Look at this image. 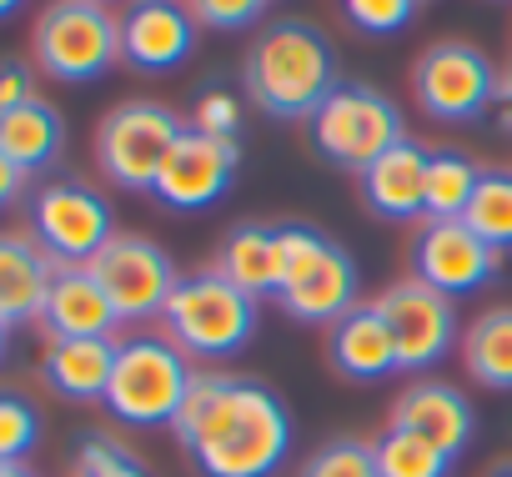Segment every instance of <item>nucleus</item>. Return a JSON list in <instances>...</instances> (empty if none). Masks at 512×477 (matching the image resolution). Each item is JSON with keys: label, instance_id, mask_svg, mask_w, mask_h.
I'll return each instance as SVG.
<instances>
[{"label": "nucleus", "instance_id": "obj_32", "mask_svg": "<svg viewBox=\"0 0 512 477\" xmlns=\"http://www.w3.org/2000/svg\"><path fill=\"white\" fill-rule=\"evenodd\" d=\"M342 16L362 36H397L412 26L417 0H342Z\"/></svg>", "mask_w": 512, "mask_h": 477}, {"label": "nucleus", "instance_id": "obj_1", "mask_svg": "<svg viewBox=\"0 0 512 477\" xmlns=\"http://www.w3.org/2000/svg\"><path fill=\"white\" fill-rule=\"evenodd\" d=\"M201 477H272L292 452V412L267 387L236 372H196L171 422Z\"/></svg>", "mask_w": 512, "mask_h": 477}, {"label": "nucleus", "instance_id": "obj_15", "mask_svg": "<svg viewBox=\"0 0 512 477\" xmlns=\"http://www.w3.org/2000/svg\"><path fill=\"white\" fill-rule=\"evenodd\" d=\"M392 422L417 432V437H427V442H437L452 457H462L472 432H477V412L462 397V387L437 382V377H417L412 387H402L397 402H392Z\"/></svg>", "mask_w": 512, "mask_h": 477}, {"label": "nucleus", "instance_id": "obj_27", "mask_svg": "<svg viewBox=\"0 0 512 477\" xmlns=\"http://www.w3.org/2000/svg\"><path fill=\"white\" fill-rule=\"evenodd\" d=\"M462 221L482 236L492 252H507L512 247V171H482Z\"/></svg>", "mask_w": 512, "mask_h": 477}, {"label": "nucleus", "instance_id": "obj_12", "mask_svg": "<svg viewBox=\"0 0 512 477\" xmlns=\"http://www.w3.org/2000/svg\"><path fill=\"white\" fill-rule=\"evenodd\" d=\"M497 257L502 252H492L467 221H422L417 236H412L407 267H412L417 282H427L432 292L457 302V297H467V292H477L497 277Z\"/></svg>", "mask_w": 512, "mask_h": 477}, {"label": "nucleus", "instance_id": "obj_25", "mask_svg": "<svg viewBox=\"0 0 512 477\" xmlns=\"http://www.w3.org/2000/svg\"><path fill=\"white\" fill-rule=\"evenodd\" d=\"M372 457H377V477H452V452H442L437 442L387 422V432L372 442Z\"/></svg>", "mask_w": 512, "mask_h": 477}, {"label": "nucleus", "instance_id": "obj_35", "mask_svg": "<svg viewBox=\"0 0 512 477\" xmlns=\"http://www.w3.org/2000/svg\"><path fill=\"white\" fill-rule=\"evenodd\" d=\"M31 96H36V66L16 61V56H0V111H11Z\"/></svg>", "mask_w": 512, "mask_h": 477}, {"label": "nucleus", "instance_id": "obj_41", "mask_svg": "<svg viewBox=\"0 0 512 477\" xmlns=\"http://www.w3.org/2000/svg\"><path fill=\"white\" fill-rule=\"evenodd\" d=\"M502 126H507V131H512V111H502Z\"/></svg>", "mask_w": 512, "mask_h": 477}, {"label": "nucleus", "instance_id": "obj_2", "mask_svg": "<svg viewBox=\"0 0 512 477\" xmlns=\"http://www.w3.org/2000/svg\"><path fill=\"white\" fill-rule=\"evenodd\" d=\"M241 86L256 111L277 121H312V111L342 86L337 51L312 21H272L246 46Z\"/></svg>", "mask_w": 512, "mask_h": 477}, {"label": "nucleus", "instance_id": "obj_28", "mask_svg": "<svg viewBox=\"0 0 512 477\" xmlns=\"http://www.w3.org/2000/svg\"><path fill=\"white\" fill-rule=\"evenodd\" d=\"M327 252H332V236H322L317 226H302V221L277 226V272H282L277 297H282L287 287H297V282H302Z\"/></svg>", "mask_w": 512, "mask_h": 477}, {"label": "nucleus", "instance_id": "obj_24", "mask_svg": "<svg viewBox=\"0 0 512 477\" xmlns=\"http://www.w3.org/2000/svg\"><path fill=\"white\" fill-rule=\"evenodd\" d=\"M462 367L487 392H512V307H492L462 327Z\"/></svg>", "mask_w": 512, "mask_h": 477}, {"label": "nucleus", "instance_id": "obj_29", "mask_svg": "<svg viewBox=\"0 0 512 477\" xmlns=\"http://www.w3.org/2000/svg\"><path fill=\"white\" fill-rule=\"evenodd\" d=\"M297 477H377V457H372V442L362 437H332L322 442Z\"/></svg>", "mask_w": 512, "mask_h": 477}, {"label": "nucleus", "instance_id": "obj_20", "mask_svg": "<svg viewBox=\"0 0 512 477\" xmlns=\"http://www.w3.org/2000/svg\"><path fill=\"white\" fill-rule=\"evenodd\" d=\"M56 262L21 231H0V322L26 327L41 322L46 292H51Z\"/></svg>", "mask_w": 512, "mask_h": 477}, {"label": "nucleus", "instance_id": "obj_4", "mask_svg": "<svg viewBox=\"0 0 512 477\" xmlns=\"http://www.w3.org/2000/svg\"><path fill=\"white\" fill-rule=\"evenodd\" d=\"M256 322H262V302L246 297L241 287H231L216 267L181 277L166 312H161V332L186 357H206V362L236 357L256 337Z\"/></svg>", "mask_w": 512, "mask_h": 477}, {"label": "nucleus", "instance_id": "obj_36", "mask_svg": "<svg viewBox=\"0 0 512 477\" xmlns=\"http://www.w3.org/2000/svg\"><path fill=\"white\" fill-rule=\"evenodd\" d=\"M21 191H26V171H21V166L6 156V151H0V211H6V206H11Z\"/></svg>", "mask_w": 512, "mask_h": 477}, {"label": "nucleus", "instance_id": "obj_14", "mask_svg": "<svg viewBox=\"0 0 512 477\" xmlns=\"http://www.w3.org/2000/svg\"><path fill=\"white\" fill-rule=\"evenodd\" d=\"M196 51V21L186 0H131L121 11V61L131 71L161 76L186 66Z\"/></svg>", "mask_w": 512, "mask_h": 477}, {"label": "nucleus", "instance_id": "obj_22", "mask_svg": "<svg viewBox=\"0 0 512 477\" xmlns=\"http://www.w3.org/2000/svg\"><path fill=\"white\" fill-rule=\"evenodd\" d=\"M216 272L241 287L246 297H277L282 287V272H277V226H262V221H246V226H231L226 242L216 252Z\"/></svg>", "mask_w": 512, "mask_h": 477}, {"label": "nucleus", "instance_id": "obj_3", "mask_svg": "<svg viewBox=\"0 0 512 477\" xmlns=\"http://www.w3.org/2000/svg\"><path fill=\"white\" fill-rule=\"evenodd\" d=\"M196 367L166 332L116 337V367L106 387V412L126 427H171Z\"/></svg>", "mask_w": 512, "mask_h": 477}, {"label": "nucleus", "instance_id": "obj_17", "mask_svg": "<svg viewBox=\"0 0 512 477\" xmlns=\"http://www.w3.org/2000/svg\"><path fill=\"white\" fill-rule=\"evenodd\" d=\"M427 146L402 136L362 171V196L382 221H427Z\"/></svg>", "mask_w": 512, "mask_h": 477}, {"label": "nucleus", "instance_id": "obj_23", "mask_svg": "<svg viewBox=\"0 0 512 477\" xmlns=\"http://www.w3.org/2000/svg\"><path fill=\"white\" fill-rule=\"evenodd\" d=\"M61 146H66V121H61V111L51 101L31 96V101H21L11 111H0V151H6L26 176L46 171L61 156Z\"/></svg>", "mask_w": 512, "mask_h": 477}, {"label": "nucleus", "instance_id": "obj_16", "mask_svg": "<svg viewBox=\"0 0 512 477\" xmlns=\"http://www.w3.org/2000/svg\"><path fill=\"white\" fill-rule=\"evenodd\" d=\"M41 327L51 342H76V337H116L121 317L101 292V282L91 277V267H56L41 307Z\"/></svg>", "mask_w": 512, "mask_h": 477}, {"label": "nucleus", "instance_id": "obj_13", "mask_svg": "<svg viewBox=\"0 0 512 477\" xmlns=\"http://www.w3.org/2000/svg\"><path fill=\"white\" fill-rule=\"evenodd\" d=\"M236 166H241V146L236 141H216V136H201V131L186 126L181 141L171 146L151 196L166 211H206V206H216L231 191Z\"/></svg>", "mask_w": 512, "mask_h": 477}, {"label": "nucleus", "instance_id": "obj_30", "mask_svg": "<svg viewBox=\"0 0 512 477\" xmlns=\"http://www.w3.org/2000/svg\"><path fill=\"white\" fill-rule=\"evenodd\" d=\"M41 442V412L21 392H0V462H26Z\"/></svg>", "mask_w": 512, "mask_h": 477}, {"label": "nucleus", "instance_id": "obj_38", "mask_svg": "<svg viewBox=\"0 0 512 477\" xmlns=\"http://www.w3.org/2000/svg\"><path fill=\"white\" fill-rule=\"evenodd\" d=\"M21 6H26V0H0V21H6V16H16Z\"/></svg>", "mask_w": 512, "mask_h": 477}, {"label": "nucleus", "instance_id": "obj_39", "mask_svg": "<svg viewBox=\"0 0 512 477\" xmlns=\"http://www.w3.org/2000/svg\"><path fill=\"white\" fill-rule=\"evenodd\" d=\"M6 347H11V327L0 322V362H6Z\"/></svg>", "mask_w": 512, "mask_h": 477}, {"label": "nucleus", "instance_id": "obj_21", "mask_svg": "<svg viewBox=\"0 0 512 477\" xmlns=\"http://www.w3.org/2000/svg\"><path fill=\"white\" fill-rule=\"evenodd\" d=\"M116 367V337H76V342H46L41 377L66 402H101Z\"/></svg>", "mask_w": 512, "mask_h": 477}, {"label": "nucleus", "instance_id": "obj_40", "mask_svg": "<svg viewBox=\"0 0 512 477\" xmlns=\"http://www.w3.org/2000/svg\"><path fill=\"white\" fill-rule=\"evenodd\" d=\"M487 477H512V462H497V467H492Z\"/></svg>", "mask_w": 512, "mask_h": 477}, {"label": "nucleus", "instance_id": "obj_11", "mask_svg": "<svg viewBox=\"0 0 512 477\" xmlns=\"http://www.w3.org/2000/svg\"><path fill=\"white\" fill-rule=\"evenodd\" d=\"M392 332V347H397V372H427L437 367L457 342H462V327H457V302L432 292L427 282L417 277H397L392 287L377 292L372 302Z\"/></svg>", "mask_w": 512, "mask_h": 477}, {"label": "nucleus", "instance_id": "obj_33", "mask_svg": "<svg viewBox=\"0 0 512 477\" xmlns=\"http://www.w3.org/2000/svg\"><path fill=\"white\" fill-rule=\"evenodd\" d=\"M272 0H186V11L206 31H251L267 16Z\"/></svg>", "mask_w": 512, "mask_h": 477}, {"label": "nucleus", "instance_id": "obj_34", "mask_svg": "<svg viewBox=\"0 0 512 477\" xmlns=\"http://www.w3.org/2000/svg\"><path fill=\"white\" fill-rule=\"evenodd\" d=\"M191 131L216 136V141H236V131H241V106H236V96H231V91H206V96L196 101Z\"/></svg>", "mask_w": 512, "mask_h": 477}, {"label": "nucleus", "instance_id": "obj_26", "mask_svg": "<svg viewBox=\"0 0 512 477\" xmlns=\"http://www.w3.org/2000/svg\"><path fill=\"white\" fill-rule=\"evenodd\" d=\"M477 181H482V166L472 156L432 151L427 156V221H462Z\"/></svg>", "mask_w": 512, "mask_h": 477}, {"label": "nucleus", "instance_id": "obj_7", "mask_svg": "<svg viewBox=\"0 0 512 477\" xmlns=\"http://www.w3.org/2000/svg\"><path fill=\"white\" fill-rule=\"evenodd\" d=\"M26 221H31V242L56 267H91V257L116 236L111 201L96 186L71 181V176L36 186V196L26 206Z\"/></svg>", "mask_w": 512, "mask_h": 477}, {"label": "nucleus", "instance_id": "obj_31", "mask_svg": "<svg viewBox=\"0 0 512 477\" xmlns=\"http://www.w3.org/2000/svg\"><path fill=\"white\" fill-rule=\"evenodd\" d=\"M76 477H151V467L116 437L91 432L76 452Z\"/></svg>", "mask_w": 512, "mask_h": 477}, {"label": "nucleus", "instance_id": "obj_10", "mask_svg": "<svg viewBox=\"0 0 512 477\" xmlns=\"http://www.w3.org/2000/svg\"><path fill=\"white\" fill-rule=\"evenodd\" d=\"M91 277L101 282V292L111 297L121 322L161 317L171 292H176V282H181L171 252L156 247L151 236H136V231H116L111 236V242L91 257Z\"/></svg>", "mask_w": 512, "mask_h": 477}, {"label": "nucleus", "instance_id": "obj_8", "mask_svg": "<svg viewBox=\"0 0 512 477\" xmlns=\"http://www.w3.org/2000/svg\"><path fill=\"white\" fill-rule=\"evenodd\" d=\"M181 116L161 101H121L106 111L96 131V161L111 186L121 191H151L171 146L181 141Z\"/></svg>", "mask_w": 512, "mask_h": 477}, {"label": "nucleus", "instance_id": "obj_18", "mask_svg": "<svg viewBox=\"0 0 512 477\" xmlns=\"http://www.w3.org/2000/svg\"><path fill=\"white\" fill-rule=\"evenodd\" d=\"M357 287H362V272H357L352 252H342V247L332 242V252H327L297 287H287L277 302H282V312H287L292 322H302V327H332V322H342V317L357 307Z\"/></svg>", "mask_w": 512, "mask_h": 477}, {"label": "nucleus", "instance_id": "obj_6", "mask_svg": "<svg viewBox=\"0 0 512 477\" xmlns=\"http://www.w3.org/2000/svg\"><path fill=\"white\" fill-rule=\"evenodd\" d=\"M407 136L402 126V111L377 91V86H362V81H342L317 111H312V146L342 166V171H367L382 151H392L397 141Z\"/></svg>", "mask_w": 512, "mask_h": 477}, {"label": "nucleus", "instance_id": "obj_19", "mask_svg": "<svg viewBox=\"0 0 512 477\" xmlns=\"http://www.w3.org/2000/svg\"><path fill=\"white\" fill-rule=\"evenodd\" d=\"M327 357L347 382H382L397 372V347L372 302H357L342 322L327 327Z\"/></svg>", "mask_w": 512, "mask_h": 477}, {"label": "nucleus", "instance_id": "obj_42", "mask_svg": "<svg viewBox=\"0 0 512 477\" xmlns=\"http://www.w3.org/2000/svg\"><path fill=\"white\" fill-rule=\"evenodd\" d=\"M96 6H106V0H96Z\"/></svg>", "mask_w": 512, "mask_h": 477}, {"label": "nucleus", "instance_id": "obj_5", "mask_svg": "<svg viewBox=\"0 0 512 477\" xmlns=\"http://www.w3.org/2000/svg\"><path fill=\"white\" fill-rule=\"evenodd\" d=\"M36 71L51 81H101L121 61V16L96 0H51L31 31Z\"/></svg>", "mask_w": 512, "mask_h": 477}, {"label": "nucleus", "instance_id": "obj_37", "mask_svg": "<svg viewBox=\"0 0 512 477\" xmlns=\"http://www.w3.org/2000/svg\"><path fill=\"white\" fill-rule=\"evenodd\" d=\"M0 477H36L26 462H0Z\"/></svg>", "mask_w": 512, "mask_h": 477}, {"label": "nucleus", "instance_id": "obj_9", "mask_svg": "<svg viewBox=\"0 0 512 477\" xmlns=\"http://www.w3.org/2000/svg\"><path fill=\"white\" fill-rule=\"evenodd\" d=\"M412 96L432 121H477L497 106V66L467 41H437L412 66Z\"/></svg>", "mask_w": 512, "mask_h": 477}]
</instances>
